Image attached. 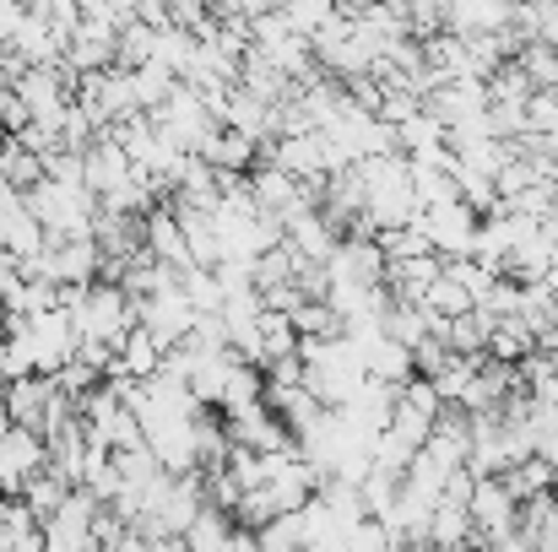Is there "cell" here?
<instances>
[{
  "mask_svg": "<svg viewBox=\"0 0 558 552\" xmlns=\"http://www.w3.org/2000/svg\"><path fill=\"white\" fill-rule=\"evenodd\" d=\"M260 142L255 136H244L239 125H217L211 136H206V147H201V158L206 163H217V169H233V174H250L255 163H260Z\"/></svg>",
  "mask_w": 558,
  "mask_h": 552,
  "instance_id": "9",
  "label": "cell"
},
{
  "mask_svg": "<svg viewBox=\"0 0 558 552\" xmlns=\"http://www.w3.org/2000/svg\"><path fill=\"white\" fill-rule=\"evenodd\" d=\"M0 384H5V364H0Z\"/></svg>",
  "mask_w": 558,
  "mask_h": 552,
  "instance_id": "24",
  "label": "cell"
},
{
  "mask_svg": "<svg viewBox=\"0 0 558 552\" xmlns=\"http://www.w3.org/2000/svg\"><path fill=\"white\" fill-rule=\"evenodd\" d=\"M153 49H158V27H153V22H142V16H131V22L120 27V54H114V65L136 71V65H147V60H153Z\"/></svg>",
  "mask_w": 558,
  "mask_h": 552,
  "instance_id": "17",
  "label": "cell"
},
{
  "mask_svg": "<svg viewBox=\"0 0 558 552\" xmlns=\"http://www.w3.org/2000/svg\"><path fill=\"white\" fill-rule=\"evenodd\" d=\"M554 266H558V244L543 233V228L526 233V238L505 255V277H515V282H543Z\"/></svg>",
  "mask_w": 558,
  "mask_h": 552,
  "instance_id": "11",
  "label": "cell"
},
{
  "mask_svg": "<svg viewBox=\"0 0 558 552\" xmlns=\"http://www.w3.org/2000/svg\"><path fill=\"white\" fill-rule=\"evenodd\" d=\"M532 347H537V326H532L526 315H499V320H494V342H488V353H494V358L521 364Z\"/></svg>",
  "mask_w": 558,
  "mask_h": 552,
  "instance_id": "12",
  "label": "cell"
},
{
  "mask_svg": "<svg viewBox=\"0 0 558 552\" xmlns=\"http://www.w3.org/2000/svg\"><path fill=\"white\" fill-rule=\"evenodd\" d=\"M554 477H558V466L548 461V455H526V461H515L510 471H505V482H510V493L515 499H532V493H548L554 488Z\"/></svg>",
  "mask_w": 558,
  "mask_h": 552,
  "instance_id": "15",
  "label": "cell"
},
{
  "mask_svg": "<svg viewBox=\"0 0 558 552\" xmlns=\"http://www.w3.org/2000/svg\"><path fill=\"white\" fill-rule=\"evenodd\" d=\"M554 493H558V477H554Z\"/></svg>",
  "mask_w": 558,
  "mask_h": 552,
  "instance_id": "25",
  "label": "cell"
},
{
  "mask_svg": "<svg viewBox=\"0 0 558 552\" xmlns=\"http://www.w3.org/2000/svg\"><path fill=\"white\" fill-rule=\"evenodd\" d=\"M131 174H136V169H131V152L120 147L114 125L98 131V142L87 147V189H93V195H109V189H120Z\"/></svg>",
  "mask_w": 558,
  "mask_h": 552,
  "instance_id": "6",
  "label": "cell"
},
{
  "mask_svg": "<svg viewBox=\"0 0 558 552\" xmlns=\"http://www.w3.org/2000/svg\"><path fill=\"white\" fill-rule=\"evenodd\" d=\"M0 238H5V249H11L16 260H27V255H38V249L49 244V228H44V217H38L33 206H22L16 217L0 222Z\"/></svg>",
  "mask_w": 558,
  "mask_h": 552,
  "instance_id": "14",
  "label": "cell"
},
{
  "mask_svg": "<svg viewBox=\"0 0 558 552\" xmlns=\"http://www.w3.org/2000/svg\"><path fill=\"white\" fill-rule=\"evenodd\" d=\"M271 515H282V510H277V499H271V488H244V493H239V504H233V520H239V526H250V531H260Z\"/></svg>",
  "mask_w": 558,
  "mask_h": 552,
  "instance_id": "20",
  "label": "cell"
},
{
  "mask_svg": "<svg viewBox=\"0 0 558 552\" xmlns=\"http://www.w3.org/2000/svg\"><path fill=\"white\" fill-rule=\"evenodd\" d=\"M71 488H76V482H65L54 466H44V471H33V477H27L22 499H27V504H33V515L49 526V520L60 515V504H65V493H71Z\"/></svg>",
  "mask_w": 558,
  "mask_h": 552,
  "instance_id": "13",
  "label": "cell"
},
{
  "mask_svg": "<svg viewBox=\"0 0 558 552\" xmlns=\"http://www.w3.org/2000/svg\"><path fill=\"white\" fill-rule=\"evenodd\" d=\"M423 304H428V309H439V315H450V320H456V315H466V309H477V298H472L450 271H439V277H434V287L423 293Z\"/></svg>",
  "mask_w": 558,
  "mask_h": 552,
  "instance_id": "19",
  "label": "cell"
},
{
  "mask_svg": "<svg viewBox=\"0 0 558 552\" xmlns=\"http://www.w3.org/2000/svg\"><path fill=\"white\" fill-rule=\"evenodd\" d=\"M439 271H445V255H439V249H428V255H407V260H390L385 287H390V298H423V293L434 287Z\"/></svg>",
  "mask_w": 558,
  "mask_h": 552,
  "instance_id": "10",
  "label": "cell"
},
{
  "mask_svg": "<svg viewBox=\"0 0 558 552\" xmlns=\"http://www.w3.org/2000/svg\"><path fill=\"white\" fill-rule=\"evenodd\" d=\"M532 93H537V82H532V71L521 60L494 65V76H488V98L494 103H532Z\"/></svg>",
  "mask_w": 558,
  "mask_h": 552,
  "instance_id": "16",
  "label": "cell"
},
{
  "mask_svg": "<svg viewBox=\"0 0 558 552\" xmlns=\"http://www.w3.org/2000/svg\"><path fill=\"white\" fill-rule=\"evenodd\" d=\"M147 249H153L158 260H169V266H195L185 222H180V211H174L169 200H158V206L147 211Z\"/></svg>",
  "mask_w": 558,
  "mask_h": 552,
  "instance_id": "8",
  "label": "cell"
},
{
  "mask_svg": "<svg viewBox=\"0 0 558 552\" xmlns=\"http://www.w3.org/2000/svg\"><path fill=\"white\" fill-rule=\"evenodd\" d=\"M0 390H5V406H11V417L44 433V406L54 401L60 379H54V373H16V379H5Z\"/></svg>",
  "mask_w": 558,
  "mask_h": 552,
  "instance_id": "7",
  "label": "cell"
},
{
  "mask_svg": "<svg viewBox=\"0 0 558 552\" xmlns=\"http://www.w3.org/2000/svg\"><path fill=\"white\" fill-rule=\"evenodd\" d=\"M54 379H60V390H65V395H76V401H82V395H93V390L104 384V368H93L87 358H71V364L54 368Z\"/></svg>",
  "mask_w": 558,
  "mask_h": 552,
  "instance_id": "21",
  "label": "cell"
},
{
  "mask_svg": "<svg viewBox=\"0 0 558 552\" xmlns=\"http://www.w3.org/2000/svg\"><path fill=\"white\" fill-rule=\"evenodd\" d=\"M49 466V439L27 422H11L0 433V493H22L33 471Z\"/></svg>",
  "mask_w": 558,
  "mask_h": 552,
  "instance_id": "2",
  "label": "cell"
},
{
  "mask_svg": "<svg viewBox=\"0 0 558 552\" xmlns=\"http://www.w3.org/2000/svg\"><path fill=\"white\" fill-rule=\"evenodd\" d=\"M136 315H142V326L163 342V353L174 347V342H185L190 326H195V304L185 298V287H163V293H147L142 304H136Z\"/></svg>",
  "mask_w": 558,
  "mask_h": 552,
  "instance_id": "3",
  "label": "cell"
},
{
  "mask_svg": "<svg viewBox=\"0 0 558 552\" xmlns=\"http://www.w3.org/2000/svg\"><path fill=\"white\" fill-rule=\"evenodd\" d=\"M293 548H310L304 537V515L299 510H282L260 526V552H293Z\"/></svg>",
  "mask_w": 558,
  "mask_h": 552,
  "instance_id": "18",
  "label": "cell"
},
{
  "mask_svg": "<svg viewBox=\"0 0 558 552\" xmlns=\"http://www.w3.org/2000/svg\"><path fill=\"white\" fill-rule=\"evenodd\" d=\"M11 422H16V417H11V406H5V390H0V433H5Z\"/></svg>",
  "mask_w": 558,
  "mask_h": 552,
  "instance_id": "22",
  "label": "cell"
},
{
  "mask_svg": "<svg viewBox=\"0 0 558 552\" xmlns=\"http://www.w3.org/2000/svg\"><path fill=\"white\" fill-rule=\"evenodd\" d=\"M266 158H271L277 169H288L293 180H326V174H331V169H326V142H320V131L277 136V142H266Z\"/></svg>",
  "mask_w": 558,
  "mask_h": 552,
  "instance_id": "5",
  "label": "cell"
},
{
  "mask_svg": "<svg viewBox=\"0 0 558 552\" xmlns=\"http://www.w3.org/2000/svg\"><path fill=\"white\" fill-rule=\"evenodd\" d=\"M5 315H11V309H5V298H0V326H5Z\"/></svg>",
  "mask_w": 558,
  "mask_h": 552,
  "instance_id": "23",
  "label": "cell"
},
{
  "mask_svg": "<svg viewBox=\"0 0 558 552\" xmlns=\"http://www.w3.org/2000/svg\"><path fill=\"white\" fill-rule=\"evenodd\" d=\"M417 222H423V233L434 238V249L439 255H472V238H477V222H483V211L472 206V200H439V206H423L417 211Z\"/></svg>",
  "mask_w": 558,
  "mask_h": 552,
  "instance_id": "1",
  "label": "cell"
},
{
  "mask_svg": "<svg viewBox=\"0 0 558 552\" xmlns=\"http://www.w3.org/2000/svg\"><path fill=\"white\" fill-rule=\"evenodd\" d=\"M472 526H477V537L472 542H488L494 531H505V526H515V515H521V499L510 493V482L505 477H477V488H472Z\"/></svg>",
  "mask_w": 558,
  "mask_h": 552,
  "instance_id": "4",
  "label": "cell"
}]
</instances>
